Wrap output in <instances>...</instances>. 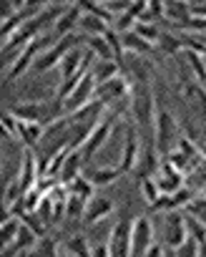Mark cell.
<instances>
[{"mask_svg":"<svg viewBox=\"0 0 206 257\" xmlns=\"http://www.w3.org/2000/svg\"><path fill=\"white\" fill-rule=\"evenodd\" d=\"M10 3L16 6V11H26V6H28V0H10Z\"/></svg>","mask_w":206,"mask_h":257,"instance_id":"7bdbcfd3","label":"cell"},{"mask_svg":"<svg viewBox=\"0 0 206 257\" xmlns=\"http://www.w3.org/2000/svg\"><path fill=\"white\" fill-rule=\"evenodd\" d=\"M204 247H206V244H201L194 234H188L186 242L176 249V257H201V254H204Z\"/></svg>","mask_w":206,"mask_h":257,"instance_id":"4dcf8cb0","label":"cell"},{"mask_svg":"<svg viewBox=\"0 0 206 257\" xmlns=\"http://www.w3.org/2000/svg\"><path fill=\"white\" fill-rule=\"evenodd\" d=\"M114 209H116L114 199L96 194V197H93V199H88V204H86V214H83V222H86V224H98V222H100L103 217H108V214H111Z\"/></svg>","mask_w":206,"mask_h":257,"instance_id":"5bb4252c","label":"cell"},{"mask_svg":"<svg viewBox=\"0 0 206 257\" xmlns=\"http://www.w3.org/2000/svg\"><path fill=\"white\" fill-rule=\"evenodd\" d=\"M83 174L93 182V187L96 189H103V187H108V184H114L124 172H121V167H88V169H83Z\"/></svg>","mask_w":206,"mask_h":257,"instance_id":"e0dca14e","label":"cell"},{"mask_svg":"<svg viewBox=\"0 0 206 257\" xmlns=\"http://www.w3.org/2000/svg\"><path fill=\"white\" fill-rule=\"evenodd\" d=\"M0 257H23V249L13 242V244H8V247H3V252H0Z\"/></svg>","mask_w":206,"mask_h":257,"instance_id":"ab89813d","label":"cell"},{"mask_svg":"<svg viewBox=\"0 0 206 257\" xmlns=\"http://www.w3.org/2000/svg\"><path fill=\"white\" fill-rule=\"evenodd\" d=\"M20 224H23V219L16 217V214H6L3 217V227H0V242H3V247H8V244L16 242Z\"/></svg>","mask_w":206,"mask_h":257,"instance_id":"cb8c5ba5","label":"cell"},{"mask_svg":"<svg viewBox=\"0 0 206 257\" xmlns=\"http://www.w3.org/2000/svg\"><path fill=\"white\" fill-rule=\"evenodd\" d=\"M184 3H188V0H184Z\"/></svg>","mask_w":206,"mask_h":257,"instance_id":"7dc6e473","label":"cell"},{"mask_svg":"<svg viewBox=\"0 0 206 257\" xmlns=\"http://www.w3.org/2000/svg\"><path fill=\"white\" fill-rule=\"evenodd\" d=\"M68 192H70V194H78V197H80V199H86V202L96 197V187H93V182H90L86 174H80V177L68 187Z\"/></svg>","mask_w":206,"mask_h":257,"instance_id":"4316f807","label":"cell"},{"mask_svg":"<svg viewBox=\"0 0 206 257\" xmlns=\"http://www.w3.org/2000/svg\"><path fill=\"white\" fill-rule=\"evenodd\" d=\"M141 154H144V149H141V132H138V128H134V123H131V126H126V142H124L121 172L126 174V172L136 169L138 162H141Z\"/></svg>","mask_w":206,"mask_h":257,"instance_id":"8fae6325","label":"cell"},{"mask_svg":"<svg viewBox=\"0 0 206 257\" xmlns=\"http://www.w3.org/2000/svg\"><path fill=\"white\" fill-rule=\"evenodd\" d=\"M188 237V227H186V217L178 209H171L166 214V224H164V244L168 249H178Z\"/></svg>","mask_w":206,"mask_h":257,"instance_id":"8992f818","label":"cell"},{"mask_svg":"<svg viewBox=\"0 0 206 257\" xmlns=\"http://www.w3.org/2000/svg\"><path fill=\"white\" fill-rule=\"evenodd\" d=\"M86 199H80L78 194H70L68 192V204H66V217L70 219V222H78V219H83V214H86Z\"/></svg>","mask_w":206,"mask_h":257,"instance_id":"83f0119b","label":"cell"},{"mask_svg":"<svg viewBox=\"0 0 206 257\" xmlns=\"http://www.w3.org/2000/svg\"><path fill=\"white\" fill-rule=\"evenodd\" d=\"M80 43H88V36H76V33H70V36L60 38L53 48H48V51L33 63V71H36V73H46V71H50V68H58V63L63 61V56H66L70 48H78Z\"/></svg>","mask_w":206,"mask_h":257,"instance_id":"277c9868","label":"cell"},{"mask_svg":"<svg viewBox=\"0 0 206 257\" xmlns=\"http://www.w3.org/2000/svg\"><path fill=\"white\" fill-rule=\"evenodd\" d=\"M201 3H204V6H206V0H201Z\"/></svg>","mask_w":206,"mask_h":257,"instance_id":"bcb514c9","label":"cell"},{"mask_svg":"<svg viewBox=\"0 0 206 257\" xmlns=\"http://www.w3.org/2000/svg\"><path fill=\"white\" fill-rule=\"evenodd\" d=\"M141 194H144L146 204H154V202L161 197V189H158V184H156V179H154V177L141 179Z\"/></svg>","mask_w":206,"mask_h":257,"instance_id":"836d02e7","label":"cell"},{"mask_svg":"<svg viewBox=\"0 0 206 257\" xmlns=\"http://www.w3.org/2000/svg\"><path fill=\"white\" fill-rule=\"evenodd\" d=\"M88 51H93V56H98L100 61H116L114 48L106 41V36H90L88 38Z\"/></svg>","mask_w":206,"mask_h":257,"instance_id":"d4e9b609","label":"cell"},{"mask_svg":"<svg viewBox=\"0 0 206 257\" xmlns=\"http://www.w3.org/2000/svg\"><path fill=\"white\" fill-rule=\"evenodd\" d=\"M164 247H166V244H158V242H154L144 257H166V249H164Z\"/></svg>","mask_w":206,"mask_h":257,"instance_id":"60d3db41","label":"cell"},{"mask_svg":"<svg viewBox=\"0 0 206 257\" xmlns=\"http://www.w3.org/2000/svg\"><path fill=\"white\" fill-rule=\"evenodd\" d=\"M96 98L103 101L106 106H114V103H118L124 98H131V86H128V81L124 76H116V78H111L106 83L96 86Z\"/></svg>","mask_w":206,"mask_h":257,"instance_id":"30bf717a","label":"cell"},{"mask_svg":"<svg viewBox=\"0 0 206 257\" xmlns=\"http://www.w3.org/2000/svg\"><path fill=\"white\" fill-rule=\"evenodd\" d=\"M50 3H53V0H28V6H26V8H30L33 13H40V11L50 8Z\"/></svg>","mask_w":206,"mask_h":257,"instance_id":"f35d334b","label":"cell"},{"mask_svg":"<svg viewBox=\"0 0 206 257\" xmlns=\"http://www.w3.org/2000/svg\"><path fill=\"white\" fill-rule=\"evenodd\" d=\"M131 3H134V0H111V3H106V8L118 18V16H124V13L131 8Z\"/></svg>","mask_w":206,"mask_h":257,"instance_id":"8d00e7d4","label":"cell"},{"mask_svg":"<svg viewBox=\"0 0 206 257\" xmlns=\"http://www.w3.org/2000/svg\"><path fill=\"white\" fill-rule=\"evenodd\" d=\"M134 31H136L144 41H148L151 46H158V41H161V36H164V33L156 28V23H144V21H136Z\"/></svg>","mask_w":206,"mask_h":257,"instance_id":"f1b7e54d","label":"cell"},{"mask_svg":"<svg viewBox=\"0 0 206 257\" xmlns=\"http://www.w3.org/2000/svg\"><path fill=\"white\" fill-rule=\"evenodd\" d=\"M154 242H156V237H154L151 219L146 214L136 217L134 219V234H131V257H144Z\"/></svg>","mask_w":206,"mask_h":257,"instance_id":"52a82bcc","label":"cell"},{"mask_svg":"<svg viewBox=\"0 0 206 257\" xmlns=\"http://www.w3.org/2000/svg\"><path fill=\"white\" fill-rule=\"evenodd\" d=\"M121 41H124V48L134 56H141V53H151L154 46L148 41H144L136 31H128V33H121Z\"/></svg>","mask_w":206,"mask_h":257,"instance_id":"603a6c76","label":"cell"},{"mask_svg":"<svg viewBox=\"0 0 206 257\" xmlns=\"http://www.w3.org/2000/svg\"><path fill=\"white\" fill-rule=\"evenodd\" d=\"M3 137L6 139H16L18 137V118L10 113V111H3Z\"/></svg>","mask_w":206,"mask_h":257,"instance_id":"d590c367","label":"cell"},{"mask_svg":"<svg viewBox=\"0 0 206 257\" xmlns=\"http://www.w3.org/2000/svg\"><path fill=\"white\" fill-rule=\"evenodd\" d=\"M58 41H56V36H40V38H36V41H30L23 51H20V56L13 61V68L10 71H6V78H3V83L8 86L10 81H16V78H20L28 68H33V63L46 53L43 48L46 46H56Z\"/></svg>","mask_w":206,"mask_h":257,"instance_id":"3957f363","label":"cell"},{"mask_svg":"<svg viewBox=\"0 0 206 257\" xmlns=\"http://www.w3.org/2000/svg\"><path fill=\"white\" fill-rule=\"evenodd\" d=\"M184 177H186V174H184V172H178V169H176L166 157H164L161 169L156 172V177H154V179H156V184H158L161 194H168V197H171V194H176V192L184 187Z\"/></svg>","mask_w":206,"mask_h":257,"instance_id":"7c38bea8","label":"cell"},{"mask_svg":"<svg viewBox=\"0 0 206 257\" xmlns=\"http://www.w3.org/2000/svg\"><path fill=\"white\" fill-rule=\"evenodd\" d=\"M46 137V126L43 123H26V121H18V139L23 142L26 149H36L38 142H43Z\"/></svg>","mask_w":206,"mask_h":257,"instance_id":"d6986e66","label":"cell"},{"mask_svg":"<svg viewBox=\"0 0 206 257\" xmlns=\"http://www.w3.org/2000/svg\"><path fill=\"white\" fill-rule=\"evenodd\" d=\"M78 28L83 31V36H106L108 33V28H111V23L108 21H103V18H98V16H90V13H83L80 16V23H78Z\"/></svg>","mask_w":206,"mask_h":257,"instance_id":"ffe728a7","label":"cell"},{"mask_svg":"<svg viewBox=\"0 0 206 257\" xmlns=\"http://www.w3.org/2000/svg\"><path fill=\"white\" fill-rule=\"evenodd\" d=\"M131 234H134V222L131 219H118V224L111 229L108 247L111 257H131Z\"/></svg>","mask_w":206,"mask_h":257,"instance_id":"ba28073f","label":"cell"},{"mask_svg":"<svg viewBox=\"0 0 206 257\" xmlns=\"http://www.w3.org/2000/svg\"><path fill=\"white\" fill-rule=\"evenodd\" d=\"M116 118H118V113H103V116H100V121H98V126L93 128V134H90V137L86 139V144L78 149L86 164L93 159V154H98V149H100L103 144L108 142V137H111V128H114Z\"/></svg>","mask_w":206,"mask_h":257,"instance_id":"5b68a950","label":"cell"},{"mask_svg":"<svg viewBox=\"0 0 206 257\" xmlns=\"http://www.w3.org/2000/svg\"><path fill=\"white\" fill-rule=\"evenodd\" d=\"M83 157H80V152L78 149H73L70 154H68V159H66V164H63V169H60V174H58V182H60V187H70L80 174H83Z\"/></svg>","mask_w":206,"mask_h":257,"instance_id":"9a60e30c","label":"cell"},{"mask_svg":"<svg viewBox=\"0 0 206 257\" xmlns=\"http://www.w3.org/2000/svg\"><path fill=\"white\" fill-rule=\"evenodd\" d=\"M186 28H188V31H194V33H206V18L191 16V21L186 23Z\"/></svg>","mask_w":206,"mask_h":257,"instance_id":"74e56055","label":"cell"},{"mask_svg":"<svg viewBox=\"0 0 206 257\" xmlns=\"http://www.w3.org/2000/svg\"><path fill=\"white\" fill-rule=\"evenodd\" d=\"M38 234L28 227V224H20V229H18V237H16V244L23 249V252H28V249H33L36 244H38Z\"/></svg>","mask_w":206,"mask_h":257,"instance_id":"f546056e","label":"cell"},{"mask_svg":"<svg viewBox=\"0 0 206 257\" xmlns=\"http://www.w3.org/2000/svg\"><path fill=\"white\" fill-rule=\"evenodd\" d=\"M40 179V172H38V157L33 154V149H23V162H20V169H18V187L20 192H30L36 189Z\"/></svg>","mask_w":206,"mask_h":257,"instance_id":"4fadbf2b","label":"cell"},{"mask_svg":"<svg viewBox=\"0 0 206 257\" xmlns=\"http://www.w3.org/2000/svg\"><path fill=\"white\" fill-rule=\"evenodd\" d=\"M156 101L146 81H136L131 88V111L136 118V128L144 134V147L154 142V126H156Z\"/></svg>","mask_w":206,"mask_h":257,"instance_id":"6da1fadb","label":"cell"},{"mask_svg":"<svg viewBox=\"0 0 206 257\" xmlns=\"http://www.w3.org/2000/svg\"><path fill=\"white\" fill-rule=\"evenodd\" d=\"M93 257H111V247L108 244H98L93 249Z\"/></svg>","mask_w":206,"mask_h":257,"instance_id":"b9f144b4","label":"cell"},{"mask_svg":"<svg viewBox=\"0 0 206 257\" xmlns=\"http://www.w3.org/2000/svg\"><path fill=\"white\" fill-rule=\"evenodd\" d=\"M93 98H96V78H93V73L88 71L86 78L78 83V88L63 101V113H76L78 108H83V106L90 103Z\"/></svg>","mask_w":206,"mask_h":257,"instance_id":"9c48e42d","label":"cell"},{"mask_svg":"<svg viewBox=\"0 0 206 257\" xmlns=\"http://www.w3.org/2000/svg\"><path fill=\"white\" fill-rule=\"evenodd\" d=\"M186 209H188V214H191V217H196L201 224H206V194L194 197V199H191V204H188Z\"/></svg>","mask_w":206,"mask_h":257,"instance_id":"e575fe53","label":"cell"},{"mask_svg":"<svg viewBox=\"0 0 206 257\" xmlns=\"http://www.w3.org/2000/svg\"><path fill=\"white\" fill-rule=\"evenodd\" d=\"M118 68H121L118 61H98V63L90 68V73H93V78H96V86H100V83H106V81L121 76Z\"/></svg>","mask_w":206,"mask_h":257,"instance_id":"7402d4cb","label":"cell"},{"mask_svg":"<svg viewBox=\"0 0 206 257\" xmlns=\"http://www.w3.org/2000/svg\"><path fill=\"white\" fill-rule=\"evenodd\" d=\"M86 56H88V51H83V48H70L66 56H63V61L58 63V71H60V78L66 81V78H70V76H76L78 71H80V66H83V61H86Z\"/></svg>","mask_w":206,"mask_h":257,"instance_id":"ac0fdd59","label":"cell"},{"mask_svg":"<svg viewBox=\"0 0 206 257\" xmlns=\"http://www.w3.org/2000/svg\"><path fill=\"white\" fill-rule=\"evenodd\" d=\"M178 123L174 118V113L164 106L156 108V126H154V142H156V149L161 157H168L176 144H178Z\"/></svg>","mask_w":206,"mask_h":257,"instance_id":"7a4b0ae2","label":"cell"},{"mask_svg":"<svg viewBox=\"0 0 206 257\" xmlns=\"http://www.w3.org/2000/svg\"><path fill=\"white\" fill-rule=\"evenodd\" d=\"M58 3H68V6H76L78 0H58Z\"/></svg>","mask_w":206,"mask_h":257,"instance_id":"ee69618b","label":"cell"},{"mask_svg":"<svg viewBox=\"0 0 206 257\" xmlns=\"http://www.w3.org/2000/svg\"><path fill=\"white\" fill-rule=\"evenodd\" d=\"M66 249H68L73 257H93V252L88 249V242H86V237H80V234L70 237V239L66 242Z\"/></svg>","mask_w":206,"mask_h":257,"instance_id":"1f68e13d","label":"cell"},{"mask_svg":"<svg viewBox=\"0 0 206 257\" xmlns=\"http://www.w3.org/2000/svg\"><path fill=\"white\" fill-rule=\"evenodd\" d=\"M26 254H28V252H26ZM28 257H30V254H28Z\"/></svg>","mask_w":206,"mask_h":257,"instance_id":"c3c4849f","label":"cell"},{"mask_svg":"<svg viewBox=\"0 0 206 257\" xmlns=\"http://www.w3.org/2000/svg\"><path fill=\"white\" fill-rule=\"evenodd\" d=\"M80 16H83V11H80L78 6L66 8V13H63V16L56 21V26H53V36H56V41H60V38L70 36V33H73V28L80 23Z\"/></svg>","mask_w":206,"mask_h":257,"instance_id":"2e32d148","label":"cell"},{"mask_svg":"<svg viewBox=\"0 0 206 257\" xmlns=\"http://www.w3.org/2000/svg\"><path fill=\"white\" fill-rule=\"evenodd\" d=\"M98 3H103V6H106V3H111V0H98Z\"/></svg>","mask_w":206,"mask_h":257,"instance_id":"f6af8a7d","label":"cell"},{"mask_svg":"<svg viewBox=\"0 0 206 257\" xmlns=\"http://www.w3.org/2000/svg\"><path fill=\"white\" fill-rule=\"evenodd\" d=\"M30 257H60L58 254V239L50 234H43L38 239V244L33 247V252H28Z\"/></svg>","mask_w":206,"mask_h":257,"instance_id":"484cf974","label":"cell"},{"mask_svg":"<svg viewBox=\"0 0 206 257\" xmlns=\"http://www.w3.org/2000/svg\"><path fill=\"white\" fill-rule=\"evenodd\" d=\"M158 48H161L164 53H168V56H174V53L184 51L181 36H171V33H164V36H161V41H158Z\"/></svg>","mask_w":206,"mask_h":257,"instance_id":"d6a6232c","label":"cell"},{"mask_svg":"<svg viewBox=\"0 0 206 257\" xmlns=\"http://www.w3.org/2000/svg\"><path fill=\"white\" fill-rule=\"evenodd\" d=\"M166 18L186 26L191 21V3H184V0H166Z\"/></svg>","mask_w":206,"mask_h":257,"instance_id":"44dd1931","label":"cell"}]
</instances>
